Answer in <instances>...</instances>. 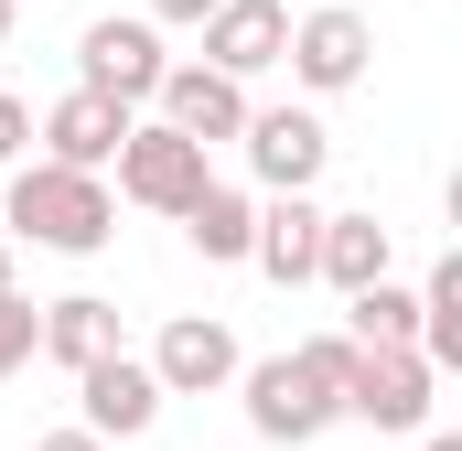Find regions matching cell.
<instances>
[{
    "label": "cell",
    "mask_w": 462,
    "mask_h": 451,
    "mask_svg": "<svg viewBox=\"0 0 462 451\" xmlns=\"http://www.w3.org/2000/svg\"><path fill=\"white\" fill-rule=\"evenodd\" d=\"M345 365H355V344L345 334H312V344H291V354H258V365H236V387H247V430L258 441H323L334 419H345Z\"/></svg>",
    "instance_id": "6da1fadb"
},
{
    "label": "cell",
    "mask_w": 462,
    "mask_h": 451,
    "mask_svg": "<svg viewBox=\"0 0 462 451\" xmlns=\"http://www.w3.org/2000/svg\"><path fill=\"white\" fill-rule=\"evenodd\" d=\"M0 226L11 236H32V247H54V258H97L118 236V194L97 172H54V161H22L11 183H0Z\"/></svg>",
    "instance_id": "7a4b0ae2"
},
{
    "label": "cell",
    "mask_w": 462,
    "mask_h": 451,
    "mask_svg": "<svg viewBox=\"0 0 462 451\" xmlns=\"http://www.w3.org/2000/svg\"><path fill=\"white\" fill-rule=\"evenodd\" d=\"M162 76H172V54H162L151 22H118V11H108V22L76 32V87H87V97H108V108H151Z\"/></svg>",
    "instance_id": "3957f363"
},
{
    "label": "cell",
    "mask_w": 462,
    "mask_h": 451,
    "mask_svg": "<svg viewBox=\"0 0 462 451\" xmlns=\"http://www.w3.org/2000/svg\"><path fill=\"white\" fill-rule=\"evenodd\" d=\"M236 151H247L258 194H312V183H323V161H334V129H323L312 108H247Z\"/></svg>",
    "instance_id": "277c9868"
},
{
    "label": "cell",
    "mask_w": 462,
    "mask_h": 451,
    "mask_svg": "<svg viewBox=\"0 0 462 451\" xmlns=\"http://www.w3.org/2000/svg\"><path fill=\"white\" fill-rule=\"evenodd\" d=\"M430 387L441 376L409 344H376V354L345 365V419H365V430H430Z\"/></svg>",
    "instance_id": "5b68a950"
},
{
    "label": "cell",
    "mask_w": 462,
    "mask_h": 451,
    "mask_svg": "<svg viewBox=\"0 0 462 451\" xmlns=\"http://www.w3.org/2000/svg\"><path fill=\"white\" fill-rule=\"evenodd\" d=\"M205 183H216V172H205V151H194L183 129H162V118H151V129H129V140H118V194H129V205L183 216Z\"/></svg>",
    "instance_id": "8992f818"
},
{
    "label": "cell",
    "mask_w": 462,
    "mask_h": 451,
    "mask_svg": "<svg viewBox=\"0 0 462 451\" xmlns=\"http://www.w3.org/2000/svg\"><path fill=\"white\" fill-rule=\"evenodd\" d=\"M312 97H345V87H365V65H376V32H365V11H301L291 22V54H280Z\"/></svg>",
    "instance_id": "52a82bcc"
},
{
    "label": "cell",
    "mask_w": 462,
    "mask_h": 451,
    "mask_svg": "<svg viewBox=\"0 0 462 451\" xmlns=\"http://www.w3.org/2000/svg\"><path fill=\"white\" fill-rule=\"evenodd\" d=\"M140 365H151L162 398H216V387H236L247 354H236V334L216 323V312H183V323H162V344H151Z\"/></svg>",
    "instance_id": "ba28073f"
},
{
    "label": "cell",
    "mask_w": 462,
    "mask_h": 451,
    "mask_svg": "<svg viewBox=\"0 0 462 451\" xmlns=\"http://www.w3.org/2000/svg\"><path fill=\"white\" fill-rule=\"evenodd\" d=\"M129 129H140V118H129V108H108V97H87V87H65L54 108L32 118V140H43V161H54V172H108Z\"/></svg>",
    "instance_id": "9c48e42d"
},
{
    "label": "cell",
    "mask_w": 462,
    "mask_h": 451,
    "mask_svg": "<svg viewBox=\"0 0 462 451\" xmlns=\"http://www.w3.org/2000/svg\"><path fill=\"white\" fill-rule=\"evenodd\" d=\"M76 398H87V419H76L87 441H140V430L162 419V387H151V365H140L129 344H118V354H97V365L76 376Z\"/></svg>",
    "instance_id": "30bf717a"
},
{
    "label": "cell",
    "mask_w": 462,
    "mask_h": 451,
    "mask_svg": "<svg viewBox=\"0 0 462 451\" xmlns=\"http://www.w3.org/2000/svg\"><path fill=\"white\" fill-rule=\"evenodd\" d=\"M280 54H291V11H280V0H226V11L205 22V54H194V65H216L226 87H247V76H269Z\"/></svg>",
    "instance_id": "8fae6325"
},
{
    "label": "cell",
    "mask_w": 462,
    "mask_h": 451,
    "mask_svg": "<svg viewBox=\"0 0 462 451\" xmlns=\"http://www.w3.org/2000/svg\"><path fill=\"white\" fill-rule=\"evenodd\" d=\"M151 108H162V129H183L194 151H216V140H236V129H247V87H226L216 65H172Z\"/></svg>",
    "instance_id": "7c38bea8"
},
{
    "label": "cell",
    "mask_w": 462,
    "mask_h": 451,
    "mask_svg": "<svg viewBox=\"0 0 462 451\" xmlns=\"http://www.w3.org/2000/svg\"><path fill=\"white\" fill-rule=\"evenodd\" d=\"M247 258H258V280L301 290L312 258H323V205H312V194H269V205H258V236H247Z\"/></svg>",
    "instance_id": "4fadbf2b"
},
{
    "label": "cell",
    "mask_w": 462,
    "mask_h": 451,
    "mask_svg": "<svg viewBox=\"0 0 462 451\" xmlns=\"http://www.w3.org/2000/svg\"><path fill=\"white\" fill-rule=\"evenodd\" d=\"M32 354H54L65 376H87L97 354H118V301H97V290H76V301H43V334H32Z\"/></svg>",
    "instance_id": "5bb4252c"
},
{
    "label": "cell",
    "mask_w": 462,
    "mask_h": 451,
    "mask_svg": "<svg viewBox=\"0 0 462 451\" xmlns=\"http://www.w3.org/2000/svg\"><path fill=\"white\" fill-rule=\"evenodd\" d=\"M312 280H334V290H376L387 280V226L376 216H323V258H312Z\"/></svg>",
    "instance_id": "9a60e30c"
},
{
    "label": "cell",
    "mask_w": 462,
    "mask_h": 451,
    "mask_svg": "<svg viewBox=\"0 0 462 451\" xmlns=\"http://www.w3.org/2000/svg\"><path fill=\"white\" fill-rule=\"evenodd\" d=\"M172 226L194 236V258H216V269H236V258H247V236H258V205H247L236 183H205V194H194V205H183Z\"/></svg>",
    "instance_id": "2e32d148"
},
{
    "label": "cell",
    "mask_w": 462,
    "mask_h": 451,
    "mask_svg": "<svg viewBox=\"0 0 462 451\" xmlns=\"http://www.w3.org/2000/svg\"><path fill=\"white\" fill-rule=\"evenodd\" d=\"M345 344L355 354H376V344H409V354H420V290H398V280L355 290L345 301Z\"/></svg>",
    "instance_id": "e0dca14e"
},
{
    "label": "cell",
    "mask_w": 462,
    "mask_h": 451,
    "mask_svg": "<svg viewBox=\"0 0 462 451\" xmlns=\"http://www.w3.org/2000/svg\"><path fill=\"white\" fill-rule=\"evenodd\" d=\"M420 365H430V376L462 365V258H441V269L420 280Z\"/></svg>",
    "instance_id": "ac0fdd59"
},
{
    "label": "cell",
    "mask_w": 462,
    "mask_h": 451,
    "mask_svg": "<svg viewBox=\"0 0 462 451\" xmlns=\"http://www.w3.org/2000/svg\"><path fill=\"white\" fill-rule=\"evenodd\" d=\"M32 334H43V312L11 290V301H0V376H22V365H32Z\"/></svg>",
    "instance_id": "d6986e66"
},
{
    "label": "cell",
    "mask_w": 462,
    "mask_h": 451,
    "mask_svg": "<svg viewBox=\"0 0 462 451\" xmlns=\"http://www.w3.org/2000/svg\"><path fill=\"white\" fill-rule=\"evenodd\" d=\"M0 161H32V108L0 87Z\"/></svg>",
    "instance_id": "ffe728a7"
},
{
    "label": "cell",
    "mask_w": 462,
    "mask_h": 451,
    "mask_svg": "<svg viewBox=\"0 0 462 451\" xmlns=\"http://www.w3.org/2000/svg\"><path fill=\"white\" fill-rule=\"evenodd\" d=\"M216 11H226V0H151V32H162V22H194V32H205Z\"/></svg>",
    "instance_id": "44dd1931"
},
{
    "label": "cell",
    "mask_w": 462,
    "mask_h": 451,
    "mask_svg": "<svg viewBox=\"0 0 462 451\" xmlns=\"http://www.w3.org/2000/svg\"><path fill=\"white\" fill-rule=\"evenodd\" d=\"M32 451H108V441H87V430H43Z\"/></svg>",
    "instance_id": "7402d4cb"
},
{
    "label": "cell",
    "mask_w": 462,
    "mask_h": 451,
    "mask_svg": "<svg viewBox=\"0 0 462 451\" xmlns=\"http://www.w3.org/2000/svg\"><path fill=\"white\" fill-rule=\"evenodd\" d=\"M11 290H22V280H11V236H0V301H11Z\"/></svg>",
    "instance_id": "603a6c76"
},
{
    "label": "cell",
    "mask_w": 462,
    "mask_h": 451,
    "mask_svg": "<svg viewBox=\"0 0 462 451\" xmlns=\"http://www.w3.org/2000/svg\"><path fill=\"white\" fill-rule=\"evenodd\" d=\"M420 451H462V441H452V430H430V441H420Z\"/></svg>",
    "instance_id": "cb8c5ba5"
},
{
    "label": "cell",
    "mask_w": 462,
    "mask_h": 451,
    "mask_svg": "<svg viewBox=\"0 0 462 451\" xmlns=\"http://www.w3.org/2000/svg\"><path fill=\"white\" fill-rule=\"evenodd\" d=\"M0 43H11V0H0Z\"/></svg>",
    "instance_id": "d4e9b609"
}]
</instances>
